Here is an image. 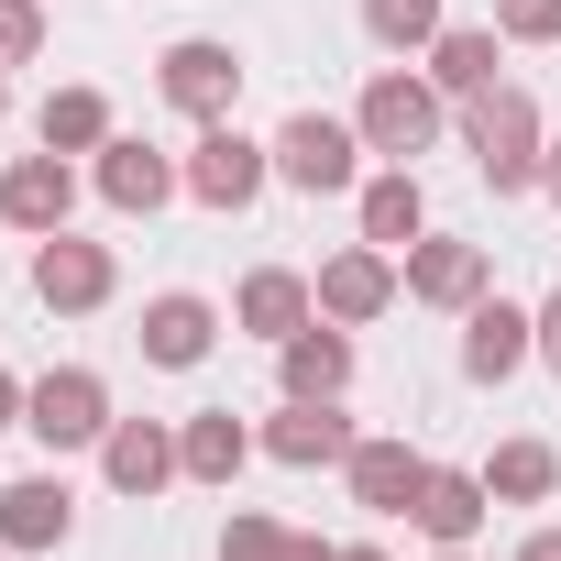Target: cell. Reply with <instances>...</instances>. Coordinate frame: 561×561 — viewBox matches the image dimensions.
<instances>
[{
  "label": "cell",
  "instance_id": "2e32d148",
  "mask_svg": "<svg viewBox=\"0 0 561 561\" xmlns=\"http://www.w3.org/2000/svg\"><path fill=\"white\" fill-rule=\"evenodd\" d=\"M353 506H375V517H408L419 506V484H430V451L419 440H353Z\"/></svg>",
  "mask_w": 561,
  "mask_h": 561
},
{
  "label": "cell",
  "instance_id": "1f68e13d",
  "mask_svg": "<svg viewBox=\"0 0 561 561\" xmlns=\"http://www.w3.org/2000/svg\"><path fill=\"white\" fill-rule=\"evenodd\" d=\"M517 561H561V528H528V539H517Z\"/></svg>",
  "mask_w": 561,
  "mask_h": 561
},
{
  "label": "cell",
  "instance_id": "4dcf8cb0",
  "mask_svg": "<svg viewBox=\"0 0 561 561\" xmlns=\"http://www.w3.org/2000/svg\"><path fill=\"white\" fill-rule=\"evenodd\" d=\"M0 430H23V375L0 364Z\"/></svg>",
  "mask_w": 561,
  "mask_h": 561
},
{
  "label": "cell",
  "instance_id": "e0dca14e",
  "mask_svg": "<svg viewBox=\"0 0 561 561\" xmlns=\"http://www.w3.org/2000/svg\"><path fill=\"white\" fill-rule=\"evenodd\" d=\"M176 187H187V165H165L154 144H122V133L100 144V198H111V209H133V220H154V209H165Z\"/></svg>",
  "mask_w": 561,
  "mask_h": 561
},
{
  "label": "cell",
  "instance_id": "603a6c76",
  "mask_svg": "<svg viewBox=\"0 0 561 561\" xmlns=\"http://www.w3.org/2000/svg\"><path fill=\"white\" fill-rule=\"evenodd\" d=\"M430 231V198H419V176L408 165H386V176H364V242H386V253H408Z\"/></svg>",
  "mask_w": 561,
  "mask_h": 561
},
{
  "label": "cell",
  "instance_id": "f1b7e54d",
  "mask_svg": "<svg viewBox=\"0 0 561 561\" xmlns=\"http://www.w3.org/2000/svg\"><path fill=\"white\" fill-rule=\"evenodd\" d=\"M495 34L506 45H561V0H495Z\"/></svg>",
  "mask_w": 561,
  "mask_h": 561
},
{
  "label": "cell",
  "instance_id": "4fadbf2b",
  "mask_svg": "<svg viewBox=\"0 0 561 561\" xmlns=\"http://www.w3.org/2000/svg\"><path fill=\"white\" fill-rule=\"evenodd\" d=\"M397 275H408V298H419V309H473L495 264H484V242H430V231H419Z\"/></svg>",
  "mask_w": 561,
  "mask_h": 561
},
{
  "label": "cell",
  "instance_id": "7a4b0ae2",
  "mask_svg": "<svg viewBox=\"0 0 561 561\" xmlns=\"http://www.w3.org/2000/svg\"><path fill=\"white\" fill-rule=\"evenodd\" d=\"M353 133H364V154L408 165V154H430V144H440V89H430V78H408V67H386V78L364 89Z\"/></svg>",
  "mask_w": 561,
  "mask_h": 561
},
{
  "label": "cell",
  "instance_id": "5b68a950",
  "mask_svg": "<svg viewBox=\"0 0 561 561\" xmlns=\"http://www.w3.org/2000/svg\"><path fill=\"white\" fill-rule=\"evenodd\" d=\"M275 176H287L298 198H342V187L364 176V133L331 122V111H298L287 133H275Z\"/></svg>",
  "mask_w": 561,
  "mask_h": 561
},
{
  "label": "cell",
  "instance_id": "ba28073f",
  "mask_svg": "<svg viewBox=\"0 0 561 561\" xmlns=\"http://www.w3.org/2000/svg\"><path fill=\"white\" fill-rule=\"evenodd\" d=\"M309 287H320V320L364 331V320H386V309H397L408 275H397V253H386V242H353V253H331V264L309 275Z\"/></svg>",
  "mask_w": 561,
  "mask_h": 561
},
{
  "label": "cell",
  "instance_id": "ffe728a7",
  "mask_svg": "<svg viewBox=\"0 0 561 561\" xmlns=\"http://www.w3.org/2000/svg\"><path fill=\"white\" fill-rule=\"evenodd\" d=\"M253 451H264V440H253V430H242L231 408H198V419L176 430V473H187V484H231V473H242Z\"/></svg>",
  "mask_w": 561,
  "mask_h": 561
},
{
  "label": "cell",
  "instance_id": "277c9868",
  "mask_svg": "<svg viewBox=\"0 0 561 561\" xmlns=\"http://www.w3.org/2000/svg\"><path fill=\"white\" fill-rule=\"evenodd\" d=\"M23 430H34L45 451H89V440H111V386H100L89 364H56V375L23 386Z\"/></svg>",
  "mask_w": 561,
  "mask_h": 561
},
{
  "label": "cell",
  "instance_id": "7402d4cb",
  "mask_svg": "<svg viewBox=\"0 0 561 561\" xmlns=\"http://www.w3.org/2000/svg\"><path fill=\"white\" fill-rule=\"evenodd\" d=\"M484 506H495V495H484V473H451V462H430V484H419V506H408V517H419L440 550H462V539L484 528Z\"/></svg>",
  "mask_w": 561,
  "mask_h": 561
},
{
  "label": "cell",
  "instance_id": "8992f818",
  "mask_svg": "<svg viewBox=\"0 0 561 561\" xmlns=\"http://www.w3.org/2000/svg\"><path fill=\"white\" fill-rule=\"evenodd\" d=\"M111 287H122L111 242H78V231H45V242H34V298H45L56 320H89V309H111Z\"/></svg>",
  "mask_w": 561,
  "mask_h": 561
},
{
  "label": "cell",
  "instance_id": "d590c367",
  "mask_svg": "<svg viewBox=\"0 0 561 561\" xmlns=\"http://www.w3.org/2000/svg\"><path fill=\"white\" fill-rule=\"evenodd\" d=\"M0 111H12V67H0Z\"/></svg>",
  "mask_w": 561,
  "mask_h": 561
},
{
  "label": "cell",
  "instance_id": "52a82bcc",
  "mask_svg": "<svg viewBox=\"0 0 561 561\" xmlns=\"http://www.w3.org/2000/svg\"><path fill=\"white\" fill-rule=\"evenodd\" d=\"M154 89H165L187 122H231V100H242V56H231L220 34H187V45L154 56Z\"/></svg>",
  "mask_w": 561,
  "mask_h": 561
},
{
  "label": "cell",
  "instance_id": "5bb4252c",
  "mask_svg": "<svg viewBox=\"0 0 561 561\" xmlns=\"http://www.w3.org/2000/svg\"><path fill=\"white\" fill-rule=\"evenodd\" d=\"M67 528H78L67 473H23V484H0V550H67Z\"/></svg>",
  "mask_w": 561,
  "mask_h": 561
},
{
  "label": "cell",
  "instance_id": "d6986e66",
  "mask_svg": "<svg viewBox=\"0 0 561 561\" xmlns=\"http://www.w3.org/2000/svg\"><path fill=\"white\" fill-rule=\"evenodd\" d=\"M495 67H506V34H484V23H440V45H430V89H440V100H484Z\"/></svg>",
  "mask_w": 561,
  "mask_h": 561
},
{
  "label": "cell",
  "instance_id": "cb8c5ba5",
  "mask_svg": "<svg viewBox=\"0 0 561 561\" xmlns=\"http://www.w3.org/2000/svg\"><path fill=\"white\" fill-rule=\"evenodd\" d=\"M550 484H561V451L550 440H495V462H484V495L495 506H539Z\"/></svg>",
  "mask_w": 561,
  "mask_h": 561
},
{
  "label": "cell",
  "instance_id": "d6a6232c",
  "mask_svg": "<svg viewBox=\"0 0 561 561\" xmlns=\"http://www.w3.org/2000/svg\"><path fill=\"white\" fill-rule=\"evenodd\" d=\"M287 561H342V550H331V539H298V550H287Z\"/></svg>",
  "mask_w": 561,
  "mask_h": 561
},
{
  "label": "cell",
  "instance_id": "8fae6325",
  "mask_svg": "<svg viewBox=\"0 0 561 561\" xmlns=\"http://www.w3.org/2000/svg\"><path fill=\"white\" fill-rule=\"evenodd\" d=\"M67 209H78V165L45 144V154H12V176H0V220H12V231H67Z\"/></svg>",
  "mask_w": 561,
  "mask_h": 561
},
{
  "label": "cell",
  "instance_id": "8d00e7d4",
  "mask_svg": "<svg viewBox=\"0 0 561 561\" xmlns=\"http://www.w3.org/2000/svg\"><path fill=\"white\" fill-rule=\"evenodd\" d=\"M440 561H462V550H440Z\"/></svg>",
  "mask_w": 561,
  "mask_h": 561
},
{
  "label": "cell",
  "instance_id": "9a60e30c",
  "mask_svg": "<svg viewBox=\"0 0 561 561\" xmlns=\"http://www.w3.org/2000/svg\"><path fill=\"white\" fill-rule=\"evenodd\" d=\"M209 342H220V309H209V298H187V287L144 298V364L187 375V364H209Z\"/></svg>",
  "mask_w": 561,
  "mask_h": 561
},
{
  "label": "cell",
  "instance_id": "4316f807",
  "mask_svg": "<svg viewBox=\"0 0 561 561\" xmlns=\"http://www.w3.org/2000/svg\"><path fill=\"white\" fill-rule=\"evenodd\" d=\"M287 550H298V528H275V517H253V506L220 528V561H287Z\"/></svg>",
  "mask_w": 561,
  "mask_h": 561
},
{
  "label": "cell",
  "instance_id": "83f0119b",
  "mask_svg": "<svg viewBox=\"0 0 561 561\" xmlns=\"http://www.w3.org/2000/svg\"><path fill=\"white\" fill-rule=\"evenodd\" d=\"M45 56V0H0V67H34Z\"/></svg>",
  "mask_w": 561,
  "mask_h": 561
},
{
  "label": "cell",
  "instance_id": "7c38bea8",
  "mask_svg": "<svg viewBox=\"0 0 561 561\" xmlns=\"http://www.w3.org/2000/svg\"><path fill=\"white\" fill-rule=\"evenodd\" d=\"M264 451L287 462V473H309V462H353V419H342V397H287L264 419Z\"/></svg>",
  "mask_w": 561,
  "mask_h": 561
},
{
  "label": "cell",
  "instance_id": "836d02e7",
  "mask_svg": "<svg viewBox=\"0 0 561 561\" xmlns=\"http://www.w3.org/2000/svg\"><path fill=\"white\" fill-rule=\"evenodd\" d=\"M539 187H550V198H561V144H550V154H539Z\"/></svg>",
  "mask_w": 561,
  "mask_h": 561
},
{
  "label": "cell",
  "instance_id": "3957f363",
  "mask_svg": "<svg viewBox=\"0 0 561 561\" xmlns=\"http://www.w3.org/2000/svg\"><path fill=\"white\" fill-rule=\"evenodd\" d=\"M264 176H275V144H253L242 122H198V144H187V198L198 209H253Z\"/></svg>",
  "mask_w": 561,
  "mask_h": 561
},
{
  "label": "cell",
  "instance_id": "9c48e42d",
  "mask_svg": "<svg viewBox=\"0 0 561 561\" xmlns=\"http://www.w3.org/2000/svg\"><path fill=\"white\" fill-rule=\"evenodd\" d=\"M309 320H320V287H309L298 264H253L242 287H231V331H253V342H298Z\"/></svg>",
  "mask_w": 561,
  "mask_h": 561
},
{
  "label": "cell",
  "instance_id": "ac0fdd59",
  "mask_svg": "<svg viewBox=\"0 0 561 561\" xmlns=\"http://www.w3.org/2000/svg\"><path fill=\"white\" fill-rule=\"evenodd\" d=\"M100 473H111L122 495H154V484H176V430H165V419H111V440H100Z\"/></svg>",
  "mask_w": 561,
  "mask_h": 561
},
{
  "label": "cell",
  "instance_id": "d4e9b609",
  "mask_svg": "<svg viewBox=\"0 0 561 561\" xmlns=\"http://www.w3.org/2000/svg\"><path fill=\"white\" fill-rule=\"evenodd\" d=\"M34 133H45L56 154H100V144H111V100H100V89H56Z\"/></svg>",
  "mask_w": 561,
  "mask_h": 561
},
{
  "label": "cell",
  "instance_id": "6da1fadb",
  "mask_svg": "<svg viewBox=\"0 0 561 561\" xmlns=\"http://www.w3.org/2000/svg\"><path fill=\"white\" fill-rule=\"evenodd\" d=\"M462 144H473V165H484V187H495V198L539 187V154H550V144H539V100H528V89H506V78H495L484 100H462Z\"/></svg>",
  "mask_w": 561,
  "mask_h": 561
},
{
  "label": "cell",
  "instance_id": "f546056e",
  "mask_svg": "<svg viewBox=\"0 0 561 561\" xmlns=\"http://www.w3.org/2000/svg\"><path fill=\"white\" fill-rule=\"evenodd\" d=\"M539 364L561 375V298H539Z\"/></svg>",
  "mask_w": 561,
  "mask_h": 561
},
{
  "label": "cell",
  "instance_id": "44dd1931",
  "mask_svg": "<svg viewBox=\"0 0 561 561\" xmlns=\"http://www.w3.org/2000/svg\"><path fill=\"white\" fill-rule=\"evenodd\" d=\"M275 364H287V397H342L353 386V331L342 320H309L298 342H275Z\"/></svg>",
  "mask_w": 561,
  "mask_h": 561
},
{
  "label": "cell",
  "instance_id": "484cf974",
  "mask_svg": "<svg viewBox=\"0 0 561 561\" xmlns=\"http://www.w3.org/2000/svg\"><path fill=\"white\" fill-rule=\"evenodd\" d=\"M364 34L386 56H430L440 45V0H364Z\"/></svg>",
  "mask_w": 561,
  "mask_h": 561
},
{
  "label": "cell",
  "instance_id": "30bf717a",
  "mask_svg": "<svg viewBox=\"0 0 561 561\" xmlns=\"http://www.w3.org/2000/svg\"><path fill=\"white\" fill-rule=\"evenodd\" d=\"M528 353H539V309H517V298H473L462 309V375L473 386H506Z\"/></svg>",
  "mask_w": 561,
  "mask_h": 561
},
{
  "label": "cell",
  "instance_id": "e575fe53",
  "mask_svg": "<svg viewBox=\"0 0 561 561\" xmlns=\"http://www.w3.org/2000/svg\"><path fill=\"white\" fill-rule=\"evenodd\" d=\"M342 561H386V550H364V539H353V550H342Z\"/></svg>",
  "mask_w": 561,
  "mask_h": 561
}]
</instances>
